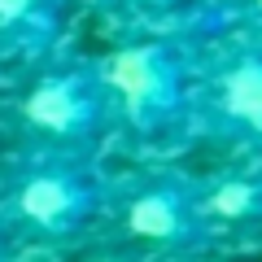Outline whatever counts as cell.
<instances>
[{"mask_svg":"<svg viewBox=\"0 0 262 262\" xmlns=\"http://www.w3.org/2000/svg\"><path fill=\"white\" fill-rule=\"evenodd\" d=\"M101 210V179L79 153H39L18 175L9 179L5 196V227L31 232L39 241H66V236L83 232L92 214Z\"/></svg>","mask_w":262,"mask_h":262,"instance_id":"6da1fadb","label":"cell"},{"mask_svg":"<svg viewBox=\"0 0 262 262\" xmlns=\"http://www.w3.org/2000/svg\"><path fill=\"white\" fill-rule=\"evenodd\" d=\"M201 214L219 219V223H249L262 219V175H232L223 184H214L201 196Z\"/></svg>","mask_w":262,"mask_h":262,"instance_id":"52a82bcc","label":"cell"},{"mask_svg":"<svg viewBox=\"0 0 262 262\" xmlns=\"http://www.w3.org/2000/svg\"><path fill=\"white\" fill-rule=\"evenodd\" d=\"M122 223L136 241L166 245V249H184V245H196L206 236L201 196L175 179H158V184L140 188L122 210Z\"/></svg>","mask_w":262,"mask_h":262,"instance_id":"277c9868","label":"cell"},{"mask_svg":"<svg viewBox=\"0 0 262 262\" xmlns=\"http://www.w3.org/2000/svg\"><path fill=\"white\" fill-rule=\"evenodd\" d=\"M214 105H219L227 127L262 140V48L236 57L223 75H219Z\"/></svg>","mask_w":262,"mask_h":262,"instance_id":"5b68a950","label":"cell"},{"mask_svg":"<svg viewBox=\"0 0 262 262\" xmlns=\"http://www.w3.org/2000/svg\"><path fill=\"white\" fill-rule=\"evenodd\" d=\"M144 5H175V0H144Z\"/></svg>","mask_w":262,"mask_h":262,"instance_id":"9c48e42d","label":"cell"},{"mask_svg":"<svg viewBox=\"0 0 262 262\" xmlns=\"http://www.w3.org/2000/svg\"><path fill=\"white\" fill-rule=\"evenodd\" d=\"M5 253H9V227H5V219H0V262H5Z\"/></svg>","mask_w":262,"mask_h":262,"instance_id":"ba28073f","label":"cell"},{"mask_svg":"<svg viewBox=\"0 0 262 262\" xmlns=\"http://www.w3.org/2000/svg\"><path fill=\"white\" fill-rule=\"evenodd\" d=\"M61 27V0H0V39L44 48Z\"/></svg>","mask_w":262,"mask_h":262,"instance_id":"8992f818","label":"cell"},{"mask_svg":"<svg viewBox=\"0 0 262 262\" xmlns=\"http://www.w3.org/2000/svg\"><path fill=\"white\" fill-rule=\"evenodd\" d=\"M96 70H101V83L114 110L136 131L158 136L170 122H179L188 96V70L170 44H127L114 57H105Z\"/></svg>","mask_w":262,"mask_h":262,"instance_id":"7a4b0ae2","label":"cell"},{"mask_svg":"<svg viewBox=\"0 0 262 262\" xmlns=\"http://www.w3.org/2000/svg\"><path fill=\"white\" fill-rule=\"evenodd\" d=\"M110 114H114V101L105 92L96 66L53 70L39 83H31V92L18 105V118L35 136H44L57 153H75L83 144H92L105 131Z\"/></svg>","mask_w":262,"mask_h":262,"instance_id":"3957f363","label":"cell"},{"mask_svg":"<svg viewBox=\"0 0 262 262\" xmlns=\"http://www.w3.org/2000/svg\"><path fill=\"white\" fill-rule=\"evenodd\" d=\"M253 5H262V0H253Z\"/></svg>","mask_w":262,"mask_h":262,"instance_id":"30bf717a","label":"cell"}]
</instances>
